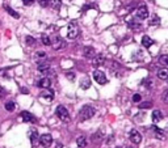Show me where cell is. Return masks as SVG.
Wrapping results in <instances>:
<instances>
[{
	"label": "cell",
	"instance_id": "74e56055",
	"mask_svg": "<svg viewBox=\"0 0 168 148\" xmlns=\"http://www.w3.org/2000/svg\"><path fill=\"white\" fill-rule=\"evenodd\" d=\"M21 92H23L24 95H28V93H29V90L26 89V88H21Z\"/></svg>",
	"mask_w": 168,
	"mask_h": 148
},
{
	"label": "cell",
	"instance_id": "2e32d148",
	"mask_svg": "<svg viewBox=\"0 0 168 148\" xmlns=\"http://www.w3.org/2000/svg\"><path fill=\"white\" fill-rule=\"evenodd\" d=\"M83 55L85 56V58H93L96 54H95V49L93 47H89V46H87V47H84L83 49Z\"/></svg>",
	"mask_w": 168,
	"mask_h": 148
},
{
	"label": "cell",
	"instance_id": "8992f818",
	"mask_svg": "<svg viewBox=\"0 0 168 148\" xmlns=\"http://www.w3.org/2000/svg\"><path fill=\"white\" fill-rule=\"evenodd\" d=\"M39 143L44 147H50V144L53 143V136L50 134H42L39 136Z\"/></svg>",
	"mask_w": 168,
	"mask_h": 148
},
{
	"label": "cell",
	"instance_id": "5bb4252c",
	"mask_svg": "<svg viewBox=\"0 0 168 148\" xmlns=\"http://www.w3.org/2000/svg\"><path fill=\"white\" fill-rule=\"evenodd\" d=\"M151 118H152V122H154V123L160 122V121L163 119V113H161L160 110H154V111H152Z\"/></svg>",
	"mask_w": 168,
	"mask_h": 148
},
{
	"label": "cell",
	"instance_id": "83f0119b",
	"mask_svg": "<svg viewBox=\"0 0 168 148\" xmlns=\"http://www.w3.org/2000/svg\"><path fill=\"white\" fill-rule=\"evenodd\" d=\"M129 26H130L131 29H134V30H138V29H140V24L135 22V21H129Z\"/></svg>",
	"mask_w": 168,
	"mask_h": 148
},
{
	"label": "cell",
	"instance_id": "9a60e30c",
	"mask_svg": "<svg viewBox=\"0 0 168 148\" xmlns=\"http://www.w3.org/2000/svg\"><path fill=\"white\" fill-rule=\"evenodd\" d=\"M37 85L39 87V88H50V85H51V80L49 79V77H44V79H41L37 83Z\"/></svg>",
	"mask_w": 168,
	"mask_h": 148
},
{
	"label": "cell",
	"instance_id": "4fadbf2b",
	"mask_svg": "<svg viewBox=\"0 0 168 148\" xmlns=\"http://www.w3.org/2000/svg\"><path fill=\"white\" fill-rule=\"evenodd\" d=\"M104 138H105V134H103V130H99L96 134H93L92 136H91V140H92L93 143H100Z\"/></svg>",
	"mask_w": 168,
	"mask_h": 148
},
{
	"label": "cell",
	"instance_id": "4dcf8cb0",
	"mask_svg": "<svg viewBox=\"0 0 168 148\" xmlns=\"http://www.w3.org/2000/svg\"><path fill=\"white\" fill-rule=\"evenodd\" d=\"M161 101L168 104V89H166L163 93H161Z\"/></svg>",
	"mask_w": 168,
	"mask_h": 148
},
{
	"label": "cell",
	"instance_id": "52a82bcc",
	"mask_svg": "<svg viewBox=\"0 0 168 148\" xmlns=\"http://www.w3.org/2000/svg\"><path fill=\"white\" fill-rule=\"evenodd\" d=\"M137 17L139 20H145L148 17V9L146 5H140L138 9H137Z\"/></svg>",
	"mask_w": 168,
	"mask_h": 148
},
{
	"label": "cell",
	"instance_id": "7bdbcfd3",
	"mask_svg": "<svg viewBox=\"0 0 168 148\" xmlns=\"http://www.w3.org/2000/svg\"><path fill=\"white\" fill-rule=\"evenodd\" d=\"M167 80H168V79H167Z\"/></svg>",
	"mask_w": 168,
	"mask_h": 148
},
{
	"label": "cell",
	"instance_id": "60d3db41",
	"mask_svg": "<svg viewBox=\"0 0 168 148\" xmlns=\"http://www.w3.org/2000/svg\"><path fill=\"white\" fill-rule=\"evenodd\" d=\"M127 148H131V147H127Z\"/></svg>",
	"mask_w": 168,
	"mask_h": 148
},
{
	"label": "cell",
	"instance_id": "e0dca14e",
	"mask_svg": "<svg viewBox=\"0 0 168 148\" xmlns=\"http://www.w3.org/2000/svg\"><path fill=\"white\" fill-rule=\"evenodd\" d=\"M41 97L47 100V101H51V100L54 98V92L53 90H50L49 88H46V90H44V92L41 93Z\"/></svg>",
	"mask_w": 168,
	"mask_h": 148
},
{
	"label": "cell",
	"instance_id": "484cf974",
	"mask_svg": "<svg viewBox=\"0 0 168 148\" xmlns=\"http://www.w3.org/2000/svg\"><path fill=\"white\" fill-rule=\"evenodd\" d=\"M138 106H139V109H150V108L152 106V102L146 101V102H142V104H139Z\"/></svg>",
	"mask_w": 168,
	"mask_h": 148
},
{
	"label": "cell",
	"instance_id": "ba28073f",
	"mask_svg": "<svg viewBox=\"0 0 168 148\" xmlns=\"http://www.w3.org/2000/svg\"><path fill=\"white\" fill-rule=\"evenodd\" d=\"M104 63H105V56H104L103 54H96V55L93 56V60H92L93 67H100Z\"/></svg>",
	"mask_w": 168,
	"mask_h": 148
},
{
	"label": "cell",
	"instance_id": "44dd1931",
	"mask_svg": "<svg viewBox=\"0 0 168 148\" xmlns=\"http://www.w3.org/2000/svg\"><path fill=\"white\" fill-rule=\"evenodd\" d=\"M76 144H78L80 148H84L85 146H87V139H85L84 136H79L78 139H76Z\"/></svg>",
	"mask_w": 168,
	"mask_h": 148
},
{
	"label": "cell",
	"instance_id": "f546056e",
	"mask_svg": "<svg viewBox=\"0 0 168 148\" xmlns=\"http://www.w3.org/2000/svg\"><path fill=\"white\" fill-rule=\"evenodd\" d=\"M154 130H155V132H156V136H159L160 139H164V138H166V135L163 134V131H161L160 129H158V127H155V126H154Z\"/></svg>",
	"mask_w": 168,
	"mask_h": 148
},
{
	"label": "cell",
	"instance_id": "836d02e7",
	"mask_svg": "<svg viewBox=\"0 0 168 148\" xmlns=\"http://www.w3.org/2000/svg\"><path fill=\"white\" fill-rule=\"evenodd\" d=\"M139 101H140V95L137 93V95L133 96V102H139Z\"/></svg>",
	"mask_w": 168,
	"mask_h": 148
},
{
	"label": "cell",
	"instance_id": "4316f807",
	"mask_svg": "<svg viewBox=\"0 0 168 148\" xmlns=\"http://www.w3.org/2000/svg\"><path fill=\"white\" fill-rule=\"evenodd\" d=\"M159 63L163 66H168V55H161L159 58Z\"/></svg>",
	"mask_w": 168,
	"mask_h": 148
},
{
	"label": "cell",
	"instance_id": "7402d4cb",
	"mask_svg": "<svg viewBox=\"0 0 168 148\" xmlns=\"http://www.w3.org/2000/svg\"><path fill=\"white\" fill-rule=\"evenodd\" d=\"M4 8H5V11H7V12L11 14L12 17H15V19H19V17H20V14L17 13V12H15V11H13V9H12V8L9 7V5H4Z\"/></svg>",
	"mask_w": 168,
	"mask_h": 148
},
{
	"label": "cell",
	"instance_id": "f1b7e54d",
	"mask_svg": "<svg viewBox=\"0 0 168 148\" xmlns=\"http://www.w3.org/2000/svg\"><path fill=\"white\" fill-rule=\"evenodd\" d=\"M159 22H160V19H159L156 14H154V16H152V19H151V21H150V25H158Z\"/></svg>",
	"mask_w": 168,
	"mask_h": 148
},
{
	"label": "cell",
	"instance_id": "8fae6325",
	"mask_svg": "<svg viewBox=\"0 0 168 148\" xmlns=\"http://www.w3.org/2000/svg\"><path fill=\"white\" fill-rule=\"evenodd\" d=\"M21 118H23V121L24 122H32V123H34L36 121V117L33 116L32 113H29V111H23L21 113Z\"/></svg>",
	"mask_w": 168,
	"mask_h": 148
},
{
	"label": "cell",
	"instance_id": "ffe728a7",
	"mask_svg": "<svg viewBox=\"0 0 168 148\" xmlns=\"http://www.w3.org/2000/svg\"><path fill=\"white\" fill-rule=\"evenodd\" d=\"M49 5L54 9H59L62 5V0H49Z\"/></svg>",
	"mask_w": 168,
	"mask_h": 148
},
{
	"label": "cell",
	"instance_id": "7c38bea8",
	"mask_svg": "<svg viewBox=\"0 0 168 148\" xmlns=\"http://www.w3.org/2000/svg\"><path fill=\"white\" fill-rule=\"evenodd\" d=\"M37 68H38L39 72H42V74H46L49 69H50V63H49L47 60H45V62H38Z\"/></svg>",
	"mask_w": 168,
	"mask_h": 148
},
{
	"label": "cell",
	"instance_id": "1f68e13d",
	"mask_svg": "<svg viewBox=\"0 0 168 148\" xmlns=\"http://www.w3.org/2000/svg\"><path fill=\"white\" fill-rule=\"evenodd\" d=\"M25 42L30 46V45H34L36 41H34V38H33V37H30V35H26V37H25Z\"/></svg>",
	"mask_w": 168,
	"mask_h": 148
},
{
	"label": "cell",
	"instance_id": "8d00e7d4",
	"mask_svg": "<svg viewBox=\"0 0 168 148\" xmlns=\"http://www.w3.org/2000/svg\"><path fill=\"white\" fill-rule=\"evenodd\" d=\"M37 55L39 56V58H45V56H46V54H45L44 51H39V53H37Z\"/></svg>",
	"mask_w": 168,
	"mask_h": 148
},
{
	"label": "cell",
	"instance_id": "3957f363",
	"mask_svg": "<svg viewBox=\"0 0 168 148\" xmlns=\"http://www.w3.org/2000/svg\"><path fill=\"white\" fill-rule=\"evenodd\" d=\"M93 79H95V81H97L99 84H101V85L108 83V79H106L105 74H104L103 71H99V69L93 71Z\"/></svg>",
	"mask_w": 168,
	"mask_h": 148
},
{
	"label": "cell",
	"instance_id": "d6a6232c",
	"mask_svg": "<svg viewBox=\"0 0 168 148\" xmlns=\"http://www.w3.org/2000/svg\"><path fill=\"white\" fill-rule=\"evenodd\" d=\"M38 3L41 7H47L49 5V0H38Z\"/></svg>",
	"mask_w": 168,
	"mask_h": 148
},
{
	"label": "cell",
	"instance_id": "7a4b0ae2",
	"mask_svg": "<svg viewBox=\"0 0 168 148\" xmlns=\"http://www.w3.org/2000/svg\"><path fill=\"white\" fill-rule=\"evenodd\" d=\"M55 114L57 117L59 118L62 122H70V114H68V110L63 106V105H59L57 109H55Z\"/></svg>",
	"mask_w": 168,
	"mask_h": 148
},
{
	"label": "cell",
	"instance_id": "d6986e66",
	"mask_svg": "<svg viewBox=\"0 0 168 148\" xmlns=\"http://www.w3.org/2000/svg\"><path fill=\"white\" fill-rule=\"evenodd\" d=\"M158 77L161 80H167L168 79V68H161L158 71Z\"/></svg>",
	"mask_w": 168,
	"mask_h": 148
},
{
	"label": "cell",
	"instance_id": "277c9868",
	"mask_svg": "<svg viewBox=\"0 0 168 148\" xmlns=\"http://www.w3.org/2000/svg\"><path fill=\"white\" fill-rule=\"evenodd\" d=\"M79 34V28L78 25H76L75 22H71L68 25V32H67V37L70 38V40H74V38L78 37Z\"/></svg>",
	"mask_w": 168,
	"mask_h": 148
},
{
	"label": "cell",
	"instance_id": "ac0fdd59",
	"mask_svg": "<svg viewBox=\"0 0 168 148\" xmlns=\"http://www.w3.org/2000/svg\"><path fill=\"white\" fill-rule=\"evenodd\" d=\"M142 45H143V47L148 49V47H151L152 45H154V41H152L151 38L148 37V35H143V38H142Z\"/></svg>",
	"mask_w": 168,
	"mask_h": 148
},
{
	"label": "cell",
	"instance_id": "f35d334b",
	"mask_svg": "<svg viewBox=\"0 0 168 148\" xmlns=\"http://www.w3.org/2000/svg\"><path fill=\"white\" fill-rule=\"evenodd\" d=\"M4 93H5V90L3 89V88H0V96H1V95H4Z\"/></svg>",
	"mask_w": 168,
	"mask_h": 148
},
{
	"label": "cell",
	"instance_id": "9c48e42d",
	"mask_svg": "<svg viewBox=\"0 0 168 148\" xmlns=\"http://www.w3.org/2000/svg\"><path fill=\"white\" fill-rule=\"evenodd\" d=\"M130 140H131V143H134V144H139L140 140H142V135H140L137 130H131L130 131Z\"/></svg>",
	"mask_w": 168,
	"mask_h": 148
},
{
	"label": "cell",
	"instance_id": "e575fe53",
	"mask_svg": "<svg viewBox=\"0 0 168 148\" xmlns=\"http://www.w3.org/2000/svg\"><path fill=\"white\" fill-rule=\"evenodd\" d=\"M66 76L68 77L70 80H74V79H75V75L72 74V72H67V74H66Z\"/></svg>",
	"mask_w": 168,
	"mask_h": 148
},
{
	"label": "cell",
	"instance_id": "cb8c5ba5",
	"mask_svg": "<svg viewBox=\"0 0 168 148\" xmlns=\"http://www.w3.org/2000/svg\"><path fill=\"white\" fill-rule=\"evenodd\" d=\"M41 40H42V43H44L45 46H50V45H51V40H50V37H49V35H46V34H42Z\"/></svg>",
	"mask_w": 168,
	"mask_h": 148
},
{
	"label": "cell",
	"instance_id": "6da1fadb",
	"mask_svg": "<svg viewBox=\"0 0 168 148\" xmlns=\"http://www.w3.org/2000/svg\"><path fill=\"white\" fill-rule=\"evenodd\" d=\"M96 114V110H95V108L89 106V105H85L80 109V113H79V118L80 121H87V119H91L92 117Z\"/></svg>",
	"mask_w": 168,
	"mask_h": 148
},
{
	"label": "cell",
	"instance_id": "603a6c76",
	"mask_svg": "<svg viewBox=\"0 0 168 148\" xmlns=\"http://www.w3.org/2000/svg\"><path fill=\"white\" fill-rule=\"evenodd\" d=\"M91 87V81H89V79H81V81H80V88H83V89H88Z\"/></svg>",
	"mask_w": 168,
	"mask_h": 148
},
{
	"label": "cell",
	"instance_id": "d590c367",
	"mask_svg": "<svg viewBox=\"0 0 168 148\" xmlns=\"http://www.w3.org/2000/svg\"><path fill=\"white\" fill-rule=\"evenodd\" d=\"M23 1H24V4H25V5H32L36 0H23Z\"/></svg>",
	"mask_w": 168,
	"mask_h": 148
},
{
	"label": "cell",
	"instance_id": "ab89813d",
	"mask_svg": "<svg viewBox=\"0 0 168 148\" xmlns=\"http://www.w3.org/2000/svg\"><path fill=\"white\" fill-rule=\"evenodd\" d=\"M57 148H62V144H60V143H58V146H57Z\"/></svg>",
	"mask_w": 168,
	"mask_h": 148
},
{
	"label": "cell",
	"instance_id": "5b68a950",
	"mask_svg": "<svg viewBox=\"0 0 168 148\" xmlns=\"http://www.w3.org/2000/svg\"><path fill=\"white\" fill-rule=\"evenodd\" d=\"M51 45H53V49H54V50H60V49H63V47L66 46L65 41H63L62 38L59 37V35H55V37L53 38V41H51Z\"/></svg>",
	"mask_w": 168,
	"mask_h": 148
},
{
	"label": "cell",
	"instance_id": "30bf717a",
	"mask_svg": "<svg viewBox=\"0 0 168 148\" xmlns=\"http://www.w3.org/2000/svg\"><path fill=\"white\" fill-rule=\"evenodd\" d=\"M30 134H29V138H30V142H32V146L33 147H37L38 146V132L36 129H30Z\"/></svg>",
	"mask_w": 168,
	"mask_h": 148
},
{
	"label": "cell",
	"instance_id": "b9f144b4",
	"mask_svg": "<svg viewBox=\"0 0 168 148\" xmlns=\"http://www.w3.org/2000/svg\"><path fill=\"white\" fill-rule=\"evenodd\" d=\"M117 148H121V147H117Z\"/></svg>",
	"mask_w": 168,
	"mask_h": 148
},
{
	"label": "cell",
	"instance_id": "d4e9b609",
	"mask_svg": "<svg viewBox=\"0 0 168 148\" xmlns=\"http://www.w3.org/2000/svg\"><path fill=\"white\" fill-rule=\"evenodd\" d=\"M15 108H16V105H15V102H13V101H8V102H5V110H8V111H13V110H15Z\"/></svg>",
	"mask_w": 168,
	"mask_h": 148
}]
</instances>
